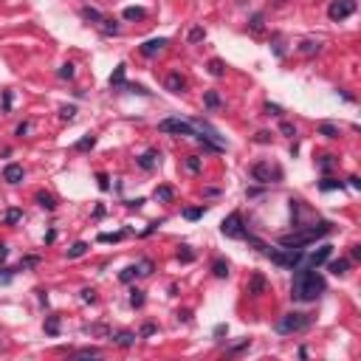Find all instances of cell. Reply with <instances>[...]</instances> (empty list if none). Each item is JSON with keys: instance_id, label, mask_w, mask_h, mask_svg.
Masks as SVG:
<instances>
[{"instance_id": "3", "label": "cell", "mask_w": 361, "mask_h": 361, "mask_svg": "<svg viewBox=\"0 0 361 361\" xmlns=\"http://www.w3.org/2000/svg\"><path fill=\"white\" fill-rule=\"evenodd\" d=\"M313 325V316L305 313V310H291V313H285V316L277 322V333L282 336H291V333H302V330H308Z\"/></svg>"}, {"instance_id": "46", "label": "cell", "mask_w": 361, "mask_h": 361, "mask_svg": "<svg viewBox=\"0 0 361 361\" xmlns=\"http://www.w3.org/2000/svg\"><path fill=\"white\" fill-rule=\"evenodd\" d=\"M155 333H158V327L147 322V325H144V327H141V330H139V339H147V336H155Z\"/></svg>"}, {"instance_id": "39", "label": "cell", "mask_w": 361, "mask_h": 361, "mask_svg": "<svg viewBox=\"0 0 361 361\" xmlns=\"http://www.w3.org/2000/svg\"><path fill=\"white\" fill-rule=\"evenodd\" d=\"M178 260H181V263H192V260H195V251L189 246H181V248H178Z\"/></svg>"}, {"instance_id": "24", "label": "cell", "mask_w": 361, "mask_h": 361, "mask_svg": "<svg viewBox=\"0 0 361 361\" xmlns=\"http://www.w3.org/2000/svg\"><path fill=\"white\" fill-rule=\"evenodd\" d=\"M122 17L124 20H144L147 17V11L141 9V6H127V9L122 11Z\"/></svg>"}, {"instance_id": "2", "label": "cell", "mask_w": 361, "mask_h": 361, "mask_svg": "<svg viewBox=\"0 0 361 361\" xmlns=\"http://www.w3.org/2000/svg\"><path fill=\"white\" fill-rule=\"evenodd\" d=\"M333 231V223L330 220H319L313 226H296L291 234H282L280 237V246H288V248H305L310 243H316L319 237H327Z\"/></svg>"}, {"instance_id": "6", "label": "cell", "mask_w": 361, "mask_h": 361, "mask_svg": "<svg viewBox=\"0 0 361 361\" xmlns=\"http://www.w3.org/2000/svg\"><path fill=\"white\" fill-rule=\"evenodd\" d=\"M220 231L226 234V237H231V240H243L246 237V226H243V215L240 212H231L229 217L220 223Z\"/></svg>"}, {"instance_id": "38", "label": "cell", "mask_w": 361, "mask_h": 361, "mask_svg": "<svg viewBox=\"0 0 361 361\" xmlns=\"http://www.w3.org/2000/svg\"><path fill=\"white\" fill-rule=\"evenodd\" d=\"M73 73H76V68H73L71 62H65V65L57 71V76H60V79H73Z\"/></svg>"}, {"instance_id": "33", "label": "cell", "mask_w": 361, "mask_h": 361, "mask_svg": "<svg viewBox=\"0 0 361 361\" xmlns=\"http://www.w3.org/2000/svg\"><path fill=\"white\" fill-rule=\"evenodd\" d=\"M45 333H48V336L60 333V316H48V319H45Z\"/></svg>"}, {"instance_id": "11", "label": "cell", "mask_w": 361, "mask_h": 361, "mask_svg": "<svg viewBox=\"0 0 361 361\" xmlns=\"http://www.w3.org/2000/svg\"><path fill=\"white\" fill-rule=\"evenodd\" d=\"M158 158H161V155L155 150H147V152H141L139 158H136V164H139L141 169H147V172H150V169L158 167Z\"/></svg>"}, {"instance_id": "35", "label": "cell", "mask_w": 361, "mask_h": 361, "mask_svg": "<svg viewBox=\"0 0 361 361\" xmlns=\"http://www.w3.org/2000/svg\"><path fill=\"white\" fill-rule=\"evenodd\" d=\"M316 164H319V169H322V172H330V169L336 167V155H322Z\"/></svg>"}, {"instance_id": "62", "label": "cell", "mask_w": 361, "mask_h": 361, "mask_svg": "<svg viewBox=\"0 0 361 361\" xmlns=\"http://www.w3.org/2000/svg\"><path fill=\"white\" fill-rule=\"evenodd\" d=\"M203 195H206V198H217V195H220V189H215V186H209V189H206Z\"/></svg>"}, {"instance_id": "52", "label": "cell", "mask_w": 361, "mask_h": 361, "mask_svg": "<svg viewBox=\"0 0 361 361\" xmlns=\"http://www.w3.org/2000/svg\"><path fill=\"white\" fill-rule=\"evenodd\" d=\"M82 302H96V291L93 288H85L82 291Z\"/></svg>"}, {"instance_id": "57", "label": "cell", "mask_w": 361, "mask_h": 361, "mask_svg": "<svg viewBox=\"0 0 361 361\" xmlns=\"http://www.w3.org/2000/svg\"><path fill=\"white\" fill-rule=\"evenodd\" d=\"M178 319L181 322H192V310H178Z\"/></svg>"}, {"instance_id": "42", "label": "cell", "mask_w": 361, "mask_h": 361, "mask_svg": "<svg viewBox=\"0 0 361 361\" xmlns=\"http://www.w3.org/2000/svg\"><path fill=\"white\" fill-rule=\"evenodd\" d=\"M130 305H133V308H141V305H144V291L133 288V291H130Z\"/></svg>"}, {"instance_id": "59", "label": "cell", "mask_w": 361, "mask_h": 361, "mask_svg": "<svg viewBox=\"0 0 361 361\" xmlns=\"http://www.w3.org/2000/svg\"><path fill=\"white\" fill-rule=\"evenodd\" d=\"M127 206H130V209H141V206H144V198H136V201H127Z\"/></svg>"}, {"instance_id": "40", "label": "cell", "mask_w": 361, "mask_h": 361, "mask_svg": "<svg viewBox=\"0 0 361 361\" xmlns=\"http://www.w3.org/2000/svg\"><path fill=\"white\" fill-rule=\"evenodd\" d=\"M136 277H139V271H136V265H127V268H124V271L119 274V280H122V282H133Z\"/></svg>"}, {"instance_id": "18", "label": "cell", "mask_w": 361, "mask_h": 361, "mask_svg": "<svg viewBox=\"0 0 361 361\" xmlns=\"http://www.w3.org/2000/svg\"><path fill=\"white\" fill-rule=\"evenodd\" d=\"M203 105L209 107V110H217V107L223 105L220 93H217V90H206V93H203Z\"/></svg>"}, {"instance_id": "17", "label": "cell", "mask_w": 361, "mask_h": 361, "mask_svg": "<svg viewBox=\"0 0 361 361\" xmlns=\"http://www.w3.org/2000/svg\"><path fill=\"white\" fill-rule=\"evenodd\" d=\"M350 260H327V271L336 274V277H342V274H347V268H350Z\"/></svg>"}, {"instance_id": "41", "label": "cell", "mask_w": 361, "mask_h": 361, "mask_svg": "<svg viewBox=\"0 0 361 361\" xmlns=\"http://www.w3.org/2000/svg\"><path fill=\"white\" fill-rule=\"evenodd\" d=\"M124 237V231H113V234H107V231H105V234H99V243H119V240H122Z\"/></svg>"}, {"instance_id": "36", "label": "cell", "mask_w": 361, "mask_h": 361, "mask_svg": "<svg viewBox=\"0 0 361 361\" xmlns=\"http://www.w3.org/2000/svg\"><path fill=\"white\" fill-rule=\"evenodd\" d=\"M60 119H62V122H73V119H76V107H73V105L60 107Z\"/></svg>"}, {"instance_id": "60", "label": "cell", "mask_w": 361, "mask_h": 361, "mask_svg": "<svg viewBox=\"0 0 361 361\" xmlns=\"http://www.w3.org/2000/svg\"><path fill=\"white\" fill-rule=\"evenodd\" d=\"M347 181H350V186H353V189H361V178H359V175H350Z\"/></svg>"}, {"instance_id": "14", "label": "cell", "mask_w": 361, "mask_h": 361, "mask_svg": "<svg viewBox=\"0 0 361 361\" xmlns=\"http://www.w3.org/2000/svg\"><path fill=\"white\" fill-rule=\"evenodd\" d=\"M265 288H268L265 277H263V274H254V277H251V282H248V293H251V296H263Z\"/></svg>"}, {"instance_id": "31", "label": "cell", "mask_w": 361, "mask_h": 361, "mask_svg": "<svg viewBox=\"0 0 361 361\" xmlns=\"http://www.w3.org/2000/svg\"><path fill=\"white\" fill-rule=\"evenodd\" d=\"M20 220H23V212L20 209H9L3 215V223H6V226H14V223H20Z\"/></svg>"}, {"instance_id": "10", "label": "cell", "mask_w": 361, "mask_h": 361, "mask_svg": "<svg viewBox=\"0 0 361 361\" xmlns=\"http://www.w3.org/2000/svg\"><path fill=\"white\" fill-rule=\"evenodd\" d=\"M139 339V333H133V330H119V333H110V342L119 344V347H133Z\"/></svg>"}, {"instance_id": "26", "label": "cell", "mask_w": 361, "mask_h": 361, "mask_svg": "<svg viewBox=\"0 0 361 361\" xmlns=\"http://www.w3.org/2000/svg\"><path fill=\"white\" fill-rule=\"evenodd\" d=\"M93 144H96V136H82L76 144H73V150L76 152H85V150H93Z\"/></svg>"}, {"instance_id": "44", "label": "cell", "mask_w": 361, "mask_h": 361, "mask_svg": "<svg viewBox=\"0 0 361 361\" xmlns=\"http://www.w3.org/2000/svg\"><path fill=\"white\" fill-rule=\"evenodd\" d=\"M124 90H130V93H139V96H150V90L144 88V85H136V82H127V88Z\"/></svg>"}, {"instance_id": "47", "label": "cell", "mask_w": 361, "mask_h": 361, "mask_svg": "<svg viewBox=\"0 0 361 361\" xmlns=\"http://www.w3.org/2000/svg\"><path fill=\"white\" fill-rule=\"evenodd\" d=\"M96 184H99L102 192H107V189H110V178H107L105 172H96Z\"/></svg>"}, {"instance_id": "21", "label": "cell", "mask_w": 361, "mask_h": 361, "mask_svg": "<svg viewBox=\"0 0 361 361\" xmlns=\"http://www.w3.org/2000/svg\"><path fill=\"white\" fill-rule=\"evenodd\" d=\"M212 274H215V277H217V280H226V277H229V263H226V260H220V257H217V260H215V263H212Z\"/></svg>"}, {"instance_id": "32", "label": "cell", "mask_w": 361, "mask_h": 361, "mask_svg": "<svg viewBox=\"0 0 361 361\" xmlns=\"http://www.w3.org/2000/svg\"><path fill=\"white\" fill-rule=\"evenodd\" d=\"M34 265H40V257H37V254H28V257H23V260H20L17 271H28V268H34Z\"/></svg>"}, {"instance_id": "16", "label": "cell", "mask_w": 361, "mask_h": 361, "mask_svg": "<svg viewBox=\"0 0 361 361\" xmlns=\"http://www.w3.org/2000/svg\"><path fill=\"white\" fill-rule=\"evenodd\" d=\"M319 189L322 192H336V189H344V181H339V178H330L325 175L322 181H319Z\"/></svg>"}, {"instance_id": "1", "label": "cell", "mask_w": 361, "mask_h": 361, "mask_svg": "<svg viewBox=\"0 0 361 361\" xmlns=\"http://www.w3.org/2000/svg\"><path fill=\"white\" fill-rule=\"evenodd\" d=\"M325 291H327V282L316 268H310V265H296L293 268L291 296L296 302H316Z\"/></svg>"}, {"instance_id": "56", "label": "cell", "mask_w": 361, "mask_h": 361, "mask_svg": "<svg viewBox=\"0 0 361 361\" xmlns=\"http://www.w3.org/2000/svg\"><path fill=\"white\" fill-rule=\"evenodd\" d=\"M257 144H268V141H271V133H257Z\"/></svg>"}, {"instance_id": "37", "label": "cell", "mask_w": 361, "mask_h": 361, "mask_svg": "<svg viewBox=\"0 0 361 361\" xmlns=\"http://www.w3.org/2000/svg\"><path fill=\"white\" fill-rule=\"evenodd\" d=\"M152 268H155V265H152V260H141V263L136 265V271H139V277H150V274H152Z\"/></svg>"}, {"instance_id": "13", "label": "cell", "mask_w": 361, "mask_h": 361, "mask_svg": "<svg viewBox=\"0 0 361 361\" xmlns=\"http://www.w3.org/2000/svg\"><path fill=\"white\" fill-rule=\"evenodd\" d=\"M164 85H167V90H169V93H184L186 79L181 76V73H178V71H172V73L167 76V82H164Z\"/></svg>"}, {"instance_id": "43", "label": "cell", "mask_w": 361, "mask_h": 361, "mask_svg": "<svg viewBox=\"0 0 361 361\" xmlns=\"http://www.w3.org/2000/svg\"><path fill=\"white\" fill-rule=\"evenodd\" d=\"M14 274H17V268H0V285H9L14 280Z\"/></svg>"}, {"instance_id": "28", "label": "cell", "mask_w": 361, "mask_h": 361, "mask_svg": "<svg viewBox=\"0 0 361 361\" xmlns=\"http://www.w3.org/2000/svg\"><path fill=\"white\" fill-rule=\"evenodd\" d=\"M172 198H175V189H172V186H158V189H155V201L169 203Z\"/></svg>"}, {"instance_id": "34", "label": "cell", "mask_w": 361, "mask_h": 361, "mask_svg": "<svg viewBox=\"0 0 361 361\" xmlns=\"http://www.w3.org/2000/svg\"><path fill=\"white\" fill-rule=\"evenodd\" d=\"M206 215V206H192V209H184V217L186 220H198V217H203Z\"/></svg>"}, {"instance_id": "48", "label": "cell", "mask_w": 361, "mask_h": 361, "mask_svg": "<svg viewBox=\"0 0 361 361\" xmlns=\"http://www.w3.org/2000/svg\"><path fill=\"white\" fill-rule=\"evenodd\" d=\"M186 169H189V172H201V158L189 155V158H186Z\"/></svg>"}, {"instance_id": "49", "label": "cell", "mask_w": 361, "mask_h": 361, "mask_svg": "<svg viewBox=\"0 0 361 361\" xmlns=\"http://www.w3.org/2000/svg\"><path fill=\"white\" fill-rule=\"evenodd\" d=\"M265 116H282V107L280 105H271V102H265Z\"/></svg>"}, {"instance_id": "50", "label": "cell", "mask_w": 361, "mask_h": 361, "mask_svg": "<svg viewBox=\"0 0 361 361\" xmlns=\"http://www.w3.org/2000/svg\"><path fill=\"white\" fill-rule=\"evenodd\" d=\"M280 130L285 133V136H288V139H293V136H296V127H293L291 122H282V124H280Z\"/></svg>"}, {"instance_id": "5", "label": "cell", "mask_w": 361, "mask_h": 361, "mask_svg": "<svg viewBox=\"0 0 361 361\" xmlns=\"http://www.w3.org/2000/svg\"><path fill=\"white\" fill-rule=\"evenodd\" d=\"M158 133H167V136H192V139L198 136L195 124H192V122H186V119H178V116L158 122Z\"/></svg>"}, {"instance_id": "27", "label": "cell", "mask_w": 361, "mask_h": 361, "mask_svg": "<svg viewBox=\"0 0 361 361\" xmlns=\"http://www.w3.org/2000/svg\"><path fill=\"white\" fill-rule=\"evenodd\" d=\"M319 136H325V139H339V127H336V124H330V122L319 124Z\"/></svg>"}, {"instance_id": "20", "label": "cell", "mask_w": 361, "mask_h": 361, "mask_svg": "<svg viewBox=\"0 0 361 361\" xmlns=\"http://www.w3.org/2000/svg\"><path fill=\"white\" fill-rule=\"evenodd\" d=\"M99 28H102V34H105V37H116V34H119V23H116L113 17H102Z\"/></svg>"}, {"instance_id": "30", "label": "cell", "mask_w": 361, "mask_h": 361, "mask_svg": "<svg viewBox=\"0 0 361 361\" xmlns=\"http://www.w3.org/2000/svg\"><path fill=\"white\" fill-rule=\"evenodd\" d=\"M319 48H322V43H319V40H302V43H299V51L302 54H316Z\"/></svg>"}, {"instance_id": "7", "label": "cell", "mask_w": 361, "mask_h": 361, "mask_svg": "<svg viewBox=\"0 0 361 361\" xmlns=\"http://www.w3.org/2000/svg\"><path fill=\"white\" fill-rule=\"evenodd\" d=\"M356 0H333L330 6H327V17L333 20V23H342V20L353 17L356 14Z\"/></svg>"}, {"instance_id": "8", "label": "cell", "mask_w": 361, "mask_h": 361, "mask_svg": "<svg viewBox=\"0 0 361 361\" xmlns=\"http://www.w3.org/2000/svg\"><path fill=\"white\" fill-rule=\"evenodd\" d=\"M330 254H333V246H322V248H316V251H305V260H302V265L319 268V265H325L327 260H330Z\"/></svg>"}, {"instance_id": "54", "label": "cell", "mask_w": 361, "mask_h": 361, "mask_svg": "<svg viewBox=\"0 0 361 361\" xmlns=\"http://www.w3.org/2000/svg\"><path fill=\"white\" fill-rule=\"evenodd\" d=\"M361 260V246H353L350 248V263H359Z\"/></svg>"}, {"instance_id": "12", "label": "cell", "mask_w": 361, "mask_h": 361, "mask_svg": "<svg viewBox=\"0 0 361 361\" xmlns=\"http://www.w3.org/2000/svg\"><path fill=\"white\" fill-rule=\"evenodd\" d=\"M23 175H26V172H23L20 164H6V167H3V181H6V184H20Z\"/></svg>"}, {"instance_id": "25", "label": "cell", "mask_w": 361, "mask_h": 361, "mask_svg": "<svg viewBox=\"0 0 361 361\" xmlns=\"http://www.w3.org/2000/svg\"><path fill=\"white\" fill-rule=\"evenodd\" d=\"M206 68H209V73H212V76H217V79L226 76V62H223V60H209Z\"/></svg>"}, {"instance_id": "15", "label": "cell", "mask_w": 361, "mask_h": 361, "mask_svg": "<svg viewBox=\"0 0 361 361\" xmlns=\"http://www.w3.org/2000/svg\"><path fill=\"white\" fill-rule=\"evenodd\" d=\"M110 88H113V90H124V88H127V79H124V65H119V68L110 73Z\"/></svg>"}, {"instance_id": "19", "label": "cell", "mask_w": 361, "mask_h": 361, "mask_svg": "<svg viewBox=\"0 0 361 361\" xmlns=\"http://www.w3.org/2000/svg\"><path fill=\"white\" fill-rule=\"evenodd\" d=\"M34 201L40 203L43 209H48V212L57 209V198H54V195H48V192H37V195H34Z\"/></svg>"}, {"instance_id": "29", "label": "cell", "mask_w": 361, "mask_h": 361, "mask_svg": "<svg viewBox=\"0 0 361 361\" xmlns=\"http://www.w3.org/2000/svg\"><path fill=\"white\" fill-rule=\"evenodd\" d=\"M73 359H102V350L99 347H85V350H76Z\"/></svg>"}, {"instance_id": "55", "label": "cell", "mask_w": 361, "mask_h": 361, "mask_svg": "<svg viewBox=\"0 0 361 361\" xmlns=\"http://www.w3.org/2000/svg\"><path fill=\"white\" fill-rule=\"evenodd\" d=\"M226 333H229V327H226V325H217V327H215V339H217V342H220Z\"/></svg>"}, {"instance_id": "23", "label": "cell", "mask_w": 361, "mask_h": 361, "mask_svg": "<svg viewBox=\"0 0 361 361\" xmlns=\"http://www.w3.org/2000/svg\"><path fill=\"white\" fill-rule=\"evenodd\" d=\"M82 17L88 20V23H93V26H99V23H102V17H105V14H102V11H96V9H90V6H82V11H79Z\"/></svg>"}, {"instance_id": "22", "label": "cell", "mask_w": 361, "mask_h": 361, "mask_svg": "<svg viewBox=\"0 0 361 361\" xmlns=\"http://www.w3.org/2000/svg\"><path fill=\"white\" fill-rule=\"evenodd\" d=\"M88 243H85V240H76V243H73V246L68 248V260H76V257H82V254H88Z\"/></svg>"}, {"instance_id": "9", "label": "cell", "mask_w": 361, "mask_h": 361, "mask_svg": "<svg viewBox=\"0 0 361 361\" xmlns=\"http://www.w3.org/2000/svg\"><path fill=\"white\" fill-rule=\"evenodd\" d=\"M167 45H169V40H167V37H152V40H147V43L141 45L139 51L144 54V57H150V60H152V57H158V54L164 51Z\"/></svg>"}, {"instance_id": "51", "label": "cell", "mask_w": 361, "mask_h": 361, "mask_svg": "<svg viewBox=\"0 0 361 361\" xmlns=\"http://www.w3.org/2000/svg\"><path fill=\"white\" fill-rule=\"evenodd\" d=\"M251 31H263V14H254L251 17Z\"/></svg>"}, {"instance_id": "58", "label": "cell", "mask_w": 361, "mask_h": 361, "mask_svg": "<svg viewBox=\"0 0 361 361\" xmlns=\"http://www.w3.org/2000/svg\"><path fill=\"white\" fill-rule=\"evenodd\" d=\"M3 110H11V93H9V90L3 93Z\"/></svg>"}, {"instance_id": "4", "label": "cell", "mask_w": 361, "mask_h": 361, "mask_svg": "<svg viewBox=\"0 0 361 361\" xmlns=\"http://www.w3.org/2000/svg\"><path fill=\"white\" fill-rule=\"evenodd\" d=\"M251 181L263 186H271V184H280L282 181V169L274 167L271 161H257L254 167H251Z\"/></svg>"}, {"instance_id": "61", "label": "cell", "mask_w": 361, "mask_h": 361, "mask_svg": "<svg viewBox=\"0 0 361 361\" xmlns=\"http://www.w3.org/2000/svg\"><path fill=\"white\" fill-rule=\"evenodd\" d=\"M6 257H9V246H6V243H0V263H3Z\"/></svg>"}, {"instance_id": "45", "label": "cell", "mask_w": 361, "mask_h": 361, "mask_svg": "<svg viewBox=\"0 0 361 361\" xmlns=\"http://www.w3.org/2000/svg\"><path fill=\"white\" fill-rule=\"evenodd\" d=\"M203 37H206V31L198 26V28H192V31H189V37H186V40H189V43H201Z\"/></svg>"}, {"instance_id": "53", "label": "cell", "mask_w": 361, "mask_h": 361, "mask_svg": "<svg viewBox=\"0 0 361 361\" xmlns=\"http://www.w3.org/2000/svg\"><path fill=\"white\" fill-rule=\"evenodd\" d=\"M28 130H31V124H28V122H23V124H17V130H14V136H20V139H23V136H28Z\"/></svg>"}]
</instances>
